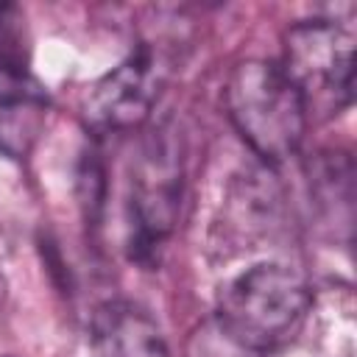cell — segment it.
Returning <instances> with one entry per match:
<instances>
[{
  "instance_id": "277c9868",
  "label": "cell",
  "mask_w": 357,
  "mask_h": 357,
  "mask_svg": "<svg viewBox=\"0 0 357 357\" xmlns=\"http://www.w3.org/2000/svg\"><path fill=\"white\" fill-rule=\"evenodd\" d=\"M354 31L340 20H304L284 33L282 70L298 89L307 114H337L351 103Z\"/></svg>"
},
{
  "instance_id": "5b68a950",
  "label": "cell",
  "mask_w": 357,
  "mask_h": 357,
  "mask_svg": "<svg viewBox=\"0 0 357 357\" xmlns=\"http://www.w3.org/2000/svg\"><path fill=\"white\" fill-rule=\"evenodd\" d=\"M165 81V67L153 50H139L120 61L112 73L98 78L84 98V120L98 134L128 131L148 120L159 89Z\"/></svg>"
},
{
  "instance_id": "7a4b0ae2",
  "label": "cell",
  "mask_w": 357,
  "mask_h": 357,
  "mask_svg": "<svg viewBox=\"0 0 357 357\" xmlns=\"http://www.w3.org/2000/svg\"><path fill=\"white\" fill-rule=\"evenodd\" d=\"M223 100L231 126L265 165H279L298 151L307 131V106L279 64L240 61L229 73Z\"/></svg>"
},
{
  "instance_id": "6da1fadb",
  "label": "cell",
  "mask_w": 357,
  "mask_h": 357,
  "mask_svg": "<svg viewBox=\"0 0 357 357\" xmlns=\"http://www.w3.org/2000/svg\"><path fill=\"white\" fill-rule=\"evenodd\" d=\"M312 310L307 279L284 262H257L229 279L215 318L245 346L265 354L290 343Z\"/></svg>"
},
{
  "instance_id": "3957f363",
  "label": "cell",
  "mask_w": 357,
  "mask_h": 357,
  "mask_svg": "<svg viewBox=\"0 0 357 357\" xmlns=\"http://www.w3.org/2000/svg\"><path fill=\"white\" fill-rule=\"evenodd\" d=\"M181 148L167 126H156L139 142L128 176V248L139 262H151L173 231L181 204Z\"/></svg>"
},
{
  "instance_id": "52a82bcc",
  "label": "cell",
  "mask_w": 357,
  "mask_h": 357,
  "mask_svg": "<svg viewBox=\"0 0 357 357\" xmlns=\"http://www.w3.org/2000/svg\"><path fill=\"white\" fill-rule=\"evenodd\" d=\"M45 98L25 84L3 86L0 95V148L8 156H25L45 126Z\"/></svg>"
},
{
  "instance_id": "8992f818",
  "label": "cell",
  "mask_w": 357,
  "mask_h": 357,
  "mask_svg": "<svg viewBox=\"0 0 357 357\" xmlns=\"http://www.w3.org/2000/svg\"><path fill=\"white\" fill-rule=\"evenodd\" d=\"M98 357H167L159 326L134 304H106L92 324Z\"/></svg>"
},
{
  "instance_id": "ba28073f",
  "label": "cell",
  "mask_w": 357,
  "mask_h": 357,
  "mask_svg": "<svg viewBox=\"0 0 357 357\" xmlns=\"http://www.w3.org/2000/svg\"><path fill=\"white\" fill-rule=\"evenodd\" d=\"M0 81L3 86L28 81V47L14 6H0Z\"/></svg>"
},
{
  "instance_id": "9c48e42d",
  "label": "cell",
  "mask_w": 357,
  "mask_h": 357,
  "mask_svg": "<svg viewBox=\"0 0 357 357\" xmlns=\"http://www.w3.org/2000/svg\"><path fill=\"white\" fill-rule=\"evenodd\" d=\"M184 357H262L243 340H237L215 315L201 321L187 343H184Z\"/></svg>"
}]
</instances>
